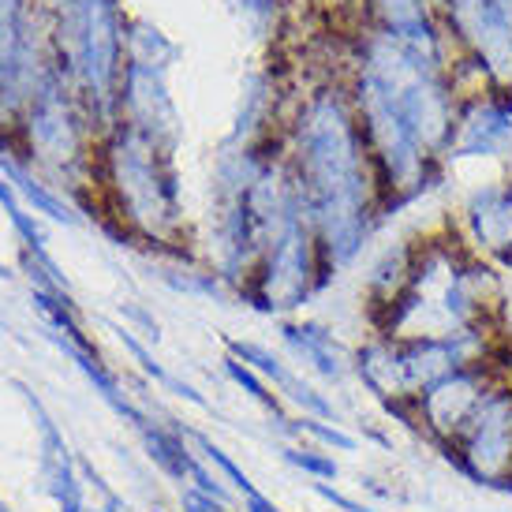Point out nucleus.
Listing matches in <instances>:
<instances>
[{
    "mask_svg": "<svg viewBox=\"0 0 512 512\" xmlns=\"http://www.w3.org/2000/svg\"><path fill=\"white\" fill-rule=\"evenodd\" d=\"M288 169L329 273L341 270L363 251L385 214L378 172L348 90L322 86L303 101L292 124Z\"/></svg>",
    "mask_w": 512,
    "mask_h": 512,
    "instance_id": "1",
    "label": "nucleus"
},
{
    "mask_svg": "<svg viewBox=\"0 0 512 512\" xmlns=\"http://www.w3.org/2000/svg\"><path fill=\"white\" fill-rule=\"evenodd\" d=\"M501 273L456 232L419 240L404 296L374 322L382 337H453L498 333Z\"/></svg>",
    "mask_w": 512,
    "mask_h": 512,
    "instance_id": "2",
    "label": "nucleus"
},
{
    "mask_svg": "<svg viewBox=\"0 0 512 512\" xmlns=\"http://www.w3.org/2000/svg\"><path fill=\"white\" fill-rule=\"evenodd\" d=\"M101 180L113 217L146 243H176L184 232L180 187L169 146H157L131 124H113L101 146Z\"/></svg>",
    "mask_w": 512,
    "mask_h": 512,
    "instance_id": "3",
    "label": "nucleus"
},
{
    "mask_svg": "<svg viewBox=\"0 0 512 512\" xmlns=\"http://www.w3.org/2000/svg\"><path fill=\"white\" fill-rule=\"evenodd\" d=\"M57 12V49L86 113L98 128H113L124 83V23L116 0H49Z\"/></svg>",
    "mask_w": 512,
    "mask_h": 512,
    "instance_id": "4",
    "label": "nucleus"
},
{
    "mask_svg": "<svg viewBox=\"0 0 512 512\" xmlns=\"http://www.w3.org/2000/svg\"><path fill=\"white\" fill-rule=\"evenodd\" d=\"M326 277L329 266L322 258L318 236H314L311 221L299 206L288 214L285 225L273 232V240L266 243V251L258 258L243 292L255 299V307H262V311H296L326 285Z\"/></svg>",
    "mask_w": 512,
    "mask_h": 512,
    "instance_id": "5",
    "label": "nucleus"
},
{
    "mask_svg": "<svg viewBox=\"0 0 512 512\" xmlns=\"http://www.w3.org/2000/svg\"><path fill=\"white\" fill-rule=\"evenodd\" d=\"M441 456L468 483L512 494V370L486 389L464 430L453 445L441 449Z\"/></svg>",
    "mask_w": 512,
    "mask_h": 512,
    "instance_id": "6",
    "label": "nucleus"
},
{
    "mask_svg": "<svg viewBox=\"0 0 512 512\" xmlns=\"http://www.w3.org/2000/svg\"><path fill=\"white\" fill-rule=\"evenodd\" d=\"M505 370H509V363L483 359V363H468V367L441 374L438 382H430L412 400V430L441 453L445 445H453L456 434L464 430V423L475 412V404L483 400V393L498 382Z\"/></svg>",
    "mask_w": 512,
    "mask_h": 512,
    "instance_id": "7",
    "label": "nucleus"
},
{
    "mask_svg": "<svg viewBox=\"0 0 512 512\" xmlns=\"http://www.w3.org/2000/svg\"><path fill=\"white\" fill-rule=\"evenodd\" d=\"M445 27L494 90H512V27L490 0H441Z\"/></svg>",
    "mask_w": 512,
    "mask_h": 512,
    "instance_id": "8",
    "label": "nucleus"
},
{
    "mask_svg": "<svg viewBox=\"0 0 512 512\" xmlns=\"http://www.w3.org/2000/svg\"><path fill=\"white\" fill-rule=\"evenodd\" d=\"M120 113L124 124L143 131L157 146L176 143V113H172L169 86H165V60L128 53L124 83H120Z\"/></svg>",
    "mask_w": 512,
    "mask_h": 512,
    "instance_id": "9",
    "label": "nucleus"
},
{
    "mask_svg": "<svg viewBox=\"0 0 512 512\" xmlns=\"http://www.w3.org/2000/svg\"><path fill=\"white\" fill-rule=\"evenodd\" d=\"M30 154L57 165V169H72L75 161H83V124L75 116L72 101L64 94L57 79H45L34 98H30Z\"/></svg>",
    "mask_w": 512,
    "mask_h": 512,
    "instance_id": "10",
    "label": "nucleus"
},
{
    "mask_svg": "<svg viewBox=\"0 0 512 512\" xmlns=\"http://www.w3.org/2000/svg\"><path fill=\"white\" fill-rule=\"evenodd\" d=\"M512 143V90H475L460 98L449 157H498Z\"/></svg>",
    "mask_w": 512,
    "mask_h": 512,
    "instance_id": "11",
    "label": "nucleus"
},
{
    "mask_svg": "<svg viewBox=\"0 0 512 512\" xmlns=\"http://www.w3.org/2000/svg\"><path fill=\"white\" fill-rule=\"evenodd\" d=\"M456 236L479 258L512 270V180L475 187L460 210Z\"/></svg>",
    "mask_w": 512,
    "mask_h": 512,
    "instance_id": "12",
    "label": "nucleus"
},
{
    "mask_svg": "<svg viewBox=\"0 0 512 512\" xmlns=\"http://www.w3.org/2000/svg\"><path fill=\"white\" fill-rule=\"evenodd\" d=\"M23 400H27L30 415H34V423H38V449H42V479H45V490H49V498L57 501L60 512H83V483H79V464H75L72 449H68V441L60 434L57 419L45 412V404L34 393H30L27 385H15Z\"/></svg>",
    "mask_w": 512,
    "mask_h": 512,
    "instance_id": "13",
    "label": "nucleus"
},
{
    "mask_svg": "<svg viewBox=\"0 0 512 512\" xmlns=\"http://www.w3.org/2000/svg\"><path fill=\"white\" fill-rule=\"evenodd\" d=\"M281 341H285L288 352H292L299 363H307L318 378H326V382L352 378V352H348L322 322H285V326H281Z\"/></svg>",
    "mask_w": 512,
    "mask_h": 512,
    "instance_id": "14",
    "label": "nucleus"
},
{
    "mask_svg": "<svg viewBox=\"0 0 512 512\" xmlns=\"http://www.w3.org/2000/svg\"><path fill=\"white\" fill-rule=\"evenodd\" d=\"M367 12L374 19V30L441 57V34L434 27L430 0H367Z\"/></svg>",
    "mask_w": 512,
    "mask_h": 512,
    "instance_id": "15",
    "label": "nucleus"
},
{
    "mask_svg": "<svg viewBox=\"0 0 512 512\" xmlns=\"http://www.w3.org/2000/svg\"><path fill=\"white\" fill-rule=\"evenodd\" d=\"M415 255H419V240H397L393 247H385L382 255L374 258V266L367 273V307L370 322H378L412 281Z\"/></svg>",
    "mask_w": 512,
    "mask_h": 512,
    "instance_id": "16",
    "label": "nucleus"
},
{
    "mask_svg": "<svg viewBox=\"0 0 512 512\" xmlns=\"http://www.w3.org/2000/svg\"><path fill=\"white\" fill-rule=\"evenodd\" d=\"M30 38L23 0H0V101L19 98L30 83Z\"/></svg>",
    "mask_w": 512,
    "mask_h": 512,
    "instance_id": "17",
    "label": "nucleus"
},
{
    "mask_svg": "<svg viewBox=\"0 0 512 512\" xmlns=\"http://www.w3.org/2000/svg\"><path fill=\"white\" fill-rule=\"evenodd\" d=\"M135 434H139V441H143V453L150 456V464H154L165 479H172L176 486L191 483V468H195L199 456L187 449L184 430L154 423V419L146 415V423L143 427H135Z\"/></svg>",
    "mask_w": 512,
    "mask_h": 512,
    "instance_id": "18",
    "label": "nucleus"
},
{
    "mask_svg": "<svg viewBox=\"0 0 512 512\" xmlns=\"http://www.w3.org/2000/svg\"><path fill=\"white\" fill-rule=\"evenodd\" d=\"M228 356H236L240 363H247V367L255 370V374H262L266 382L277 389V397L285 400V404H292V400L299 397V389L307 385V378L303 374H296V370L288 367L281 356H273L266 344H255V341H225Z\"/></svg>",
    "mask_w": 512,
    "mask_h": 512,
    "instance_id": "19",
    "label": "nucleus"
},
{
    "mask_svg": "<svg viewBox=\"0 0 512 512\" xmlns=\"http://www.w3.org/2000/svg\"><path fill=\"white\" fill-rule=\"evenodd\" d=\"M0 206H4V214L12 217V225H15V232L23 236V243H27L30 251H34V262L42 266L53 281H60V285L68 288V281H64V273L57 270V262L49 258V251H45V240H42V232H38V225H34V217L30 214H23V206H19V199H15V191H12V184H4L0 180Z\"/></svg>",
    "mask_w": 512,
    "mask_h": 512,
    "instance_id": "20",
    "label": "nucleus"
},
{
    "mask_svg": "<svg viewBox=\"0 0 512 512\" xmlns=\"http://www.w3.org/2000/svg\"><path fill=\"white\" fill-rule=\"evenodd\" d=\"M221 370H225V378L232 385H240L247 397L255 400L258 408L266 415H277V423H288L285 419V400L273 393V385L262 378V374H255V370L247 367V363H240L236 356H225L221 359Z\"/></svg>",
    "mask_w": 512,
    "mask_h": 512,
    "instance_id": "21",
    "label": "nucleus"
},
{
    "mask_svg": "<svg viewBox=\"0 0 512 512\" xmlns=\"http://www.w3.org/2000/svg\"><path fill=\"white\" fill-rule=\"evenodd\" d=\"M0 169H4V180H12V187L15 191H23V199L38 210V214H45V217H53V221H68L72 225L75 221V214L64 206V202L53 195V191H45L34 176H30L23 165H15V161H8V157H0Z\"/></svg>",
    "mask_w": 512,
    "mask_h": 512,
    "instance_id": "22",
    "label": "nucleus"
},
{
    "mask_svg": "<svg viewBox=\"0 0 512 512\" xmlns=\"http://www.w3.org/2000/svg\"><path fill=\"white\" fill-rule=\"evenodd\" d=\"M116 337L124 341V348H128L131 356H135V363L143 367V374L146 378H154V385H161V389H169L172 397H184V400H191V404H199V408H206V400H202V393L195 389V385H187V382H180L172 370H165L161 363H157L150 352H146V344H139L135 337H131L128 329H116Z\"/></svg>",
    "mask_w": 512,
    "mask_h": 512,
    "instance_id": "23",
    "label": "nucleus"
},
{
    "mask_svg": "<svg viewBox=\"0 0 512 512\" xmlns=\"http://www.w3.org/2000/svg\"><path fill=\"white\" fill-rule=\"evenodd\" d=\"M292 434L311 445H322L329 453H356L359 449V438L352 430H344V423H329V419H314V415L292 419Z\"/></svg>",
    "mask_w": 512,
    "mask_h": 512,
    "instance_id": "24",
    "label": "nucleus"
},
{
    "mask_svg": "<svg viewBox=\"0 0 512 512\" xmlns=\"http://www.w3.org/2000/svg\"><path fill=\"white\" fill-rule=\"evenodd\" d=\"M281 456H285V464H292L296 471H303L311 483H333V479L341 475V464L333 460V453L322 449V445H311V441H303V445H288V449H281Z\"/></svg>",
    "mask_w": 512,
    "mask_h": 512,
    "instance_id": "25",
    "label": "nucleus"
},
{
    "mask_svg": "<svg viewBox=\"0 0 512 512\" xmlns=\"http://www.w3.org/2000/svg\"><path fill=\"white\" fill-rule=\"evenodd\" d=\"M79 471H83V475H86V483H94V490H98V494H101V512H131V509H128V501L120 498V494H116L113 486L105 483V479H101L98 471L90 468L86 460H79Z\"/></svg>",
    "mask_w": 512,
    "mask_h": 512,
    "instance_id": "26",
    "label": "nucleus"
},
{
    "mask_svg": "<svg viewBox=\"0 0 512 512\" xmlns=\"http://www.w3.org/2000/svg\"><path fill=\"white\" fill-rule=\"evenodd\" d=\"M314 486V494L322 501H329L333 509H341V512H374V509H367L363 501H356V498H348L344 490H337V486H329V483H311Z\"/></svg>",
    "mask_w": 512,
    "mask_h": 512,
    "instance_id": "27",
    "label": "nucleus"
},
{
    "mask_svg": "<svg viewBox=\"0 0 512 512\" xmlns=\"http://www.w3.org/2000/svg\"><path fill=\"white\" fill-rule=\"evenodd\" d=\"M240 498H243V512H281L277 509V505H273L270 498H266V494H262V490H258L255 483H247L240 490Z\"/></svg>",
    "mask_w": 512,
    "mask_h": 512,
    "instance_id": "28",
    "label": "nucleus"
},
{
    "mask_svg": "<svg viewBox=\"0 0 512 512\" xmlns=\"http://www.w3.org/2000/svg\"><path fill=\"white\" fill-rule=\"evenodd\" d=\"M490 8H494V12H498L501 19L512 27V0H490Z\"/></svg>",
    "mask_w": 512,
    "mask_h": 512,
    "instance_id": "29",
    "label": "nucleus"
},
{
    "mask_svg": "<svg viewBox=\"0 0 512 512\" xmlns=\"http://www.w3.org/2000/svg\"><path fill=\"white\" fill-rule=\"evenodd\" d=\"M0 512H8V505H4V501H0Z\"/></svg>",
    "mask_w": 512,
    "mask_h": 512,
    "instance_id": "30",
    "label": "nucleus"
},
{
    "mask_svg": "<svg viewBox=\"0 0 512 512\" xmlns=\"http://www.w3.org/2000/svg\"><path fill=\"white\" fill-rule=\"evenodd\" d=\"M154 512H169V509H154Z\"/></svg>",
    "mask_w": 512,
    "mask_h": 512,
    "instance_id": "31",
    "label": "nucleus"
},
{
    "mask_svg": "<svg viewBox=\"0 0 512 512\" xmlns=\"http://www.w3.org/2000/svg\"><path fill=\"white\" fill-rule=\"evenodd\" d=\"M0 277H4V266H0Z\"/></svg>",
    "mask_w": 512,
    "mask_h": 512,
    "instance_id": "32",
    "label": "nucleus"
}]
</instances>
